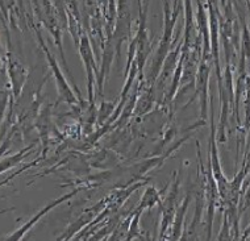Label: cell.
<instances>
[{
	"mask_svg": "<svg viewBox=\"0 0 250 241\" xmlns=\"http://www.w3.org/2000/svg\"><path fill=\"white\" fill-rule=\"evenodd\" d=\"M167 187L168 186H166L162 193L157 191V189L153 187V186L147 187V189L145 190V193H144L143 198H141V200H140V206L136 208V211L143 212L144 210H151L155 204H160L161 206V203H162V195L166 194V190H167Z\"/></svg>",
	"mask_w": 250,
	"mask_h": 241,
	"instance_id": "ba28073f",
	"label": "cell"
},
{
	"mask_svg": "<svg viewBox=\"0 0 250 241\" xmlns=\"http://www.w3.org/2000/svg\"><path fill=\"white\" fill-rule=\"evenodd\" d=\"M178 191H179V178L174 182L171 189L168 190L166 198L161 203V210H162V218H161V239H166L165 233L173 225L175 212H177V198Z\"/></svg>",
	"mask_w": 250,
	"mask_h": 241,
	"instance_id": "6da1fadb",
	"label": "cell"
},
{
	"mask_svg": "<svg viewBox=\"0 0 250 241\" xmlns=\"http://www.w3.org/2000/svg\"><path fill=\"white\" fill-rule=\"evenodd\" d=\"M78 191L79 190H74V191H71V193H69V194H65V195H62L61 198H57L54 199L53 202H50L49 204H46V206L43 207L42 210L40 212H37L33 218L30 220H28L22 227H20V228L18 229V231H15V232L12 233V235H9V236H7V240L9 241H18V240H21L22 237H24V235H25L26 232H29L30 229L33 228L36 225V223L39 221V220H41L43 218V216L46 215L49 211H52L53 208H56L57 206H60L61 203H63L66 202V200H69V199H71L75 194H78Z\"/></svg>",
	"mask_w": 250,
	"mask_h": 241,
	"instance_id": "7a4b0ae2",
	"label": "cell"
},
{
	"mask_svg": "<svg viewBox=\"0 0 250 241\" xmlns=\"http://www.w3.org/2000/svg\"><path fill=\"white\" fill-rule=\"evenodd\" d=\"M191 199H192V195L191 193L186 195V198L183 199L182 204L177 208V212H175V218H174L173 225H171V240H179L182 239L181 233L183 231V225H185V218L186 214H187V210H188V206H190Z\"/></svg>",
	"mask_w": 250,
	"mask_h": 241,
	"instance_id": "8992f818",
	"label": "cell"
},
{
	"mask_svg": "<svg viewBox=\"0 0 250 241\" xmlns=\"http://www.w3.org/2000/svg\"><path fill=\"white\" fill-rule=\"evenodd\" d=\"M81 54H82L83 62L87 70V81H88V99H90L91 106L94 107V96H92V87H94V57H92V50H91L90 43L86 36L81 39Z\"/></svg>",
	"mask_w": 250,
	"mask_h": 241,
	"instance_id": "5b68a950",
	"label": "cell"
},
{
	"mask_svg": "<svg viewBox=\"0 0 250 241\" xmlns=\"http://www.w3.org/2000/svg\"><path fill=\"white\" fill-rule=\"evenodd\" d=\"M209 67L203 61L199 67L198 83H196V94L200 102V117L203 120L207 119V100H208V77H209Z\"/></svg>",
	"mask_w": 250,
	"mask_h": 241,
	"instance_id": "277c9868",
	"label": "cell"
},
{
	"mask_svg": "<svg viewBox=\"0 0 250 241\" xmlns=\"http://www.w3.org/2000/svg\"><path fill=\"white\" fill-rule=\"evenodd\" d=\"M35 147H36V142H33L30 147L24 148L22 151L19 152L18 154H15L13 157H9L8 159H5V158L1 159V172L4 173L7 169L9 170V169L12 168V166H15V165L18 164V162H20L22 158H25L26 154H28V153H30V151H32V149H33Z\"/></svg>",
	"mask_w": 250,
	"mask_h": 241,
	"instance_id": "9c48e42d",
	"label": "cell"
},
{
	"mask_svg": "<svg viewBox=\"0 0 250 241\" xmlns=\"http://www.w3.org/2000/svg\"><path fill=\"white\" fill-rule=\"evenodd\" d=\"M9 77H11V82H12L13 87V96L18 98L21 88L24 86V83L28 77V71L21 66L20 62L18 61H12L9 65Z\"/></svg>",
	"mask_w": 250,
	"mask_h": 241,
	"instance_id": "52a82bcc",
	"label": "cell"
},
{
	"mask_svg": "<svg viewBox=\"0 0 250 241\" xmlns=\"http://www.w3.org/2000/svg\"><path fill=\"white\" fill-rule=\"evenodd\" d=\"M43 49H45V52H46V57H48L49 65L52 67L53 75L56 78L57 88H58V94H60V100L61 102H63V103L75 104L77 103V98H75L73 90L70 88L69 83H67V81L65 79V77L62 75V71H61L60 67H58L57 61L54 60V57L50 56L48 47L45 46V45H43Z\"/></svg>",
	"mask_w": 250,
	"mask_h": 241,
	"instance_id": "3957f363",
	"label": "cell"
}]
</instances>
